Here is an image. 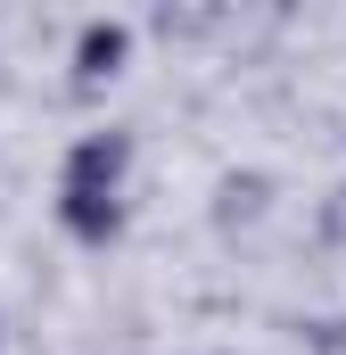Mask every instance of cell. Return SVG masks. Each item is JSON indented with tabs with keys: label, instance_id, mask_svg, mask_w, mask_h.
<instances>
[{
	"label": "cell",
	"instance_id": "obj_1",
	"mask_svg": "<svg viewBox=\"0 0 346 355\" xmlns=\"http://www.w3.org/2000/svg\"><path fill=\"white\" fill-rule=\"evenodd\" d=\"M66 223L99 240V232H116V141H91L83 157H75V182H66Z\"/></svg>",
	"mask_w": 346,
	"mask_h": 355
}]
</instances>
